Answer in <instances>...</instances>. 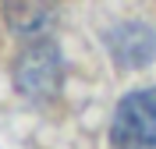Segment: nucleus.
Listing matches in <instances>:
<instances>
[{
    "label": "nucleus",
    "instance_id": "f257e3e1",
    "mask_svg": "<svg viewBox=\"0 0 156 149\" xmlns=\"http://www.w3.org/2000/svg\"><path fill=\"white\" fill-rule=\"evenodd\" d=\"M110 139L117 149H156V89H135L117 103Z\"/></svg>",
    "mask_w": 156,
    "mask_h": 149
},
{
    "label": "nucleus",
    "instance_id": "f03ea898",
    "mask_svg": "<svg viewBox=\"0 0 156 149\" xmlns=\"http://www.w3.org/2000/svg\"><path fill=\"white\" fill-rule=\"evenodd\" d=\"M14 82L18 89L32 99H43V96H53L60 85V53L50 43H36L21 53L18 68H14Z\"/></svg>",
    "mask_w": 156,
    "mask_h": 149
},
{
    "label": "nucleus",
    "instance_id": "7ed1b4c3",
    "mask_svg": "<svg viewBox=\"0 0 156 149\" xmlns=\"http://www.w3.org/2000/svg\"><path fill=\"white\" fill-rule=\"evenodd\" d=\"M110 50H114V57H117L121 68H142L156 53V36L146 25H121L110 36Z\"/></svg>",
    "mask_w": 156,
    "mask_h": 149
}]
</instances>
